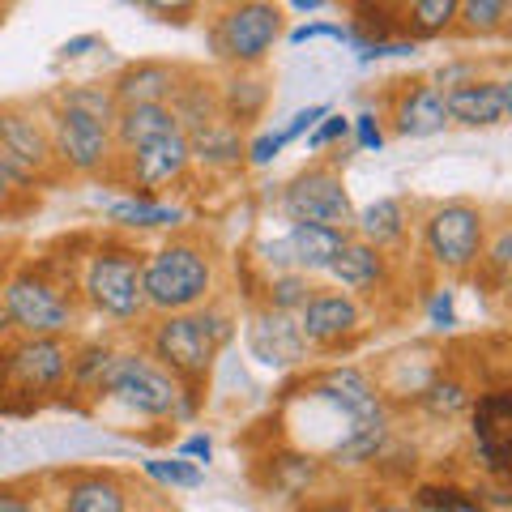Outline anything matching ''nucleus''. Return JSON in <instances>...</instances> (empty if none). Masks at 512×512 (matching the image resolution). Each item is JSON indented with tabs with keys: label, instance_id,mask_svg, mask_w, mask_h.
Segmentation results:
<instances>
[{
	"label": "nucleus",
	"instance_id": "1",
	"mask_svg": "<svg viewBox=\"0 0 512 512\" xmlns=\"http://www.w3.org/2000/svg\"><path fill=\"white\" fill-rule=\"evenodd\" d=\"M141 291H146V308L163 316L197 312L214 291L210 252L201 244H192V239H171V244L146 256V265H141Z\"/></svg>",
	"mask_w": 512,
	"mask_h": 512
},
{
	"label": "nucleus",
	"instance_id": "2",
	"mask_svg": "<svg viewBox=\"0 0 512 512\" xmlns=\"http://www.w3.org/2000/svg\"><path fill=\"white\" fill-rule=\"evenodd\" d=\"M227 320L218 312H175L163 316L150 333L154 363L167 367L175 380H201L214 367L218 346L227 342Z\"/></svg>",
	"mask_w": 512,
	"mask_h": 512
},
{
	"label": "nucleus",
	"instance_id": "3",
	"mask_svg": "<svg viewBox=\"0 0 512 512\" xmlns=\"http://www.w3.org/2000/svg\"><path fill=\"white\" fill-rule=\"evenodd\" d=\"M99 393L116 397L120 406L146 414V419H180L188 410L184 384L146 355H111L107 372L99 380Z\"/></svg>",
	"mask_w": 512,
	"mask_h": 512
},
{
	"label": "nucleus",
	"instance_id": "4",
	"mask_svg": "<svg viewBox=\"0 0 512 512\" xmlns=\"http://www.w3.org/2000/svg\"><path fill=\"white\" fill-rule=\"evenodd\" d=\"M0 312H5L9 329H18L22 338H64L77 316L73 299L52 278L35 274V269H22V274H13L5 282Z\"/></svg>",
	"mask_w": 512,
	"mask_h": 512
},
{
	"label": "nucleus",
	"instance_id": "5",
	"mask_svg": "<svg viewBox=\"0 0 512 512\" xmlns=\"http://www.w3.org/2000/svg\"><path fill=\"white\" fill-rule=\"evenodd\" d=\"M141 265L146 256L133 252V248H99L86 265V278H82V291L90 299V308L107 316V320H137L146 312V291H141Z\"/></svg>",
	"mask_w": 512,
	"mask_h": 512
},
{
	"label": "nucleus",
	"instance_id": "6",
	"mask_svg": "<svg viewBox=\"0 0 512 512\" xmlns=\"http://www.w3.org/2000/svg\"><path fill=\"white\" fill-rule=\"evenodd\" d=\"M423 248L448 274H470L487 252V214L470 201H444L423 218Z\"/></svg>",
	"mask_w": 512,
	"mask_h": 512
},
{
	"label": "nucleus",
	"instance_id": "7",
	"mask_svg": "<svg viewBox=\"0 0 512 512\" xmlns=\"http://www.w3.org/2000/svg\"><path fill=\"white\" fill-rule=\"evenodd\" d=\"M282 214L308 227H329V231H346L355 227V201L346 192V180L329 163H316L308 171H299L291 184L282 188Z\"/></svg>",
	"mask_w": 512,
	"mask_h": 512
},
{
	"label": "nucleus",
	"instance_id": "8",
	"mask_svg": "<svg viewBox=\"0 0 512 512\" xmlns=\"http://www.w3.org/2000/svg\"><path fill=\"white\" fill-rule=\"evenodd\" d=\"M282 39V9L265 5V0H244V5L222 9V18L210 30V43L222 60H231L235 69H256L274 43Z\"/></svg>",
	"mask_w": 512,
	"mask_h": 512
},
{
	"label": "nucleus",
	"instance_id": "9",
	"mask_svg": "<svg viewBox=\"0 0 512 512\" xmlns=\"http://www.w3.org/2000/svg\"><path fill=\"white\" fill-rule=\"evenodd\" d=\"M0 163H5V171L26 188L47 180L56 167L52 128L22 103L0 107Z\"/></svg>",
	"mask_w": 512,
	"mask_h": 512
},
{
	"label": "nucleus",
	"instance_id": "10",
	"mask_svg": "<svg viewBox=\"0 0 512 512\" xmlns=\"http://www.w3.org/2000/svg\"><path fill=\"white\" fill-rule=\"evenodd\" d=\"M73 350L64 338H13L0 355V376L22 393H47L69 380Z\"/></svg>",
	"mask_w": 512,
	"mask_h": 512
},
{
	"label": "nucleus",
	"instance_id": "11",
	"mask_svg": "<svg viewBox=\"0 0 512 512\" xmlns=\"http://www.w3.org/2000/svg\"><path fill=\"white\" fill-rule=\"evenodd\" d=\"M52 150H56V163L69 171V175H99L111 167L116 158V141H111V128L90 120V116H77V111H52Z\"/></svg>",
	"mask_w": 512,
	"mask_h": 512
},
{
	"label": "nucleus",
	"instance_id": "12",
	"mask_svg": "<svg viewBox=\"0 0 512 512\" xmlns=\"http://www.w3.org/2000/svg\"><path fill=\"white\" fill-rule=\"evenodd\" d=\"M312 393L325 397V402H333V410H338L342 419L350 423L346 436H359V431L384 427V402H380L376 384L367 380L359 367H329V372L316 376ZM346 436H342V440H346Z\"/></svg>",
	"mask_w": 512,
	"mask_h": 512
},
{
	"label": "nucleus",
	"instance_id": "13",
	"mask_svg": "<svg viewBox=\"0 0 512 512\" xmlns=\"http://www.w3.org/2000/svg\"><path fill=\"white\" fill-rule=\"evenodd\" d=\"M188 167H192V154H188V137L184 133L154 137V141H146V146H137V150L124 154L128 184L141 188V192H154V188H163V184L184 180Z\"/></svg>",
	"mask_w": 512,
	"mask_h": 512
},
{
	"label": "nucleus",
	"instance_id": "14",
	"mask_svg": "<svg viewBox=\"0 0 512 512\" xmlns=\"http://www.w3.org/2000/svg\"><path fill=\"white\" fill-rule=\"evenodd\" d=\"M444 94V116L448 124H466V128H491L504 124L512 111V86L500 77H483V82H457L440 90Z\"/></svg>",
	"mask_w": 512,
	"mask_h": 512
},
{
	"label": "nucleus",
	"instance_id": "15",
	"mask_svg": "<svg viewBox=\"0 0 512 512\" xmlns=\"http://www.w3.org/2000/svg\"><path fill=\"white\" fill-rule=\"evenodd\" d=\"M299 333L308 346H338L359 329V303L342 291H312V299L299 308Z\"/></svg>",
	"mask_w": 512,
	"mask_h": 512
},
{
	"label": "nucleus",
	"instance_id": "16",
	"mask_svg": "<svg viewBox=\"0 0 512 512\" xmlns=\"http://www.w3.org/2000/svg\"><path fill=\"white\" fill-rule=\"evenodd\" d=\"M248 350L269 367H295L308 359V342L299 333V320L291 312L261 308L248 325Z\"/></svg>",
	"mask_w": 512,
	"mask_h": 512
},
{
	"label": "nucleus",
	"instance_id": "17",
	"mask_svg": "<svg viewBox=\"0 0 512 512\" xmlns=\"http://www.w3.org/2000/svg\"><path fill=\"white\" fill-rule=\"evenodd\" d=\"M474 444L483 457L487 474L504 478L508 474V453H512V402L504 389H491L478 397L474 406Z\"/></svg>",
	"mask_w": 512,
	"mask_h": 512
},
{
	"label": "nucleus",
	"instance_id": "18",
	"mask_svg": "<svg viewBox=\"0 0 512 512\" xmlns=\"http://www.w3.org/2000/svg\"><path fill=\"white\" fill-rule=\"evenodd\" d=\"M175 86H180V73L163 60H137L128 69L116 73L111 94H116V107H150V103H171Z\"/></svg>",
	"mask_w": 512,
	"mask_h": 512
},
{
	"label": "nucleus",
	"instance_id": "19",
	"mask_svg": "<svg viewBox=\"0 0 512 512\" xmlns=\"http://www.w3.org/2000/svg\"><path fill=\"white\" fill-rule=\"evenodd\" d=\"M346 231H329V227H308V222H295L291 235H286V252H291V269L295 274H329V265L342 256L346 248Z\"/></svg>",
	"mask_w": 512,
	"mask_h": 512
},
{
	"label": "nucleus",
	"instance_id": "20",
	"mask_svg": "<svg viewBox=\"0 0 512 512\" xmlns=\"http://www.w3.org/2000/svg\"><path fill=\"white\" fill-rule=\"evenodd\" d=\"M333 282L342 286V295H363V291H376V286L384 282V274H389V261H384V252L363 244V239H346L342 256L329 265Z\"/></svg>",
	"mask_w": 512,
	"mask_h": 512
},
{
	"label": "nucleus",
	"instance_id": "21",
	"mask_svg": "<svg viewBox=\"0 0 512 512\" xmlns=\"http://www.w3.org/2000/svg\"><path fill=\"white\" fill-rule=\"evenodd\" d=\"M448 124L444 116V94L436 86H406L393 107V128L402 137H431Z\"/></svg>",
	"mask_w": 512,
	"mask_h": 512
},
{
	"label": "nucleus",
	"instance_id": "22",
	"mask_svg": "<svg viewBox=\"0 0 512 512\" xmlns=\"http://www.w3.org/2000/svg\"><path fill=\"white\" fill-rule=\"evenodd\" d=\"M167 133H180V124H175L167 103L120 107L116 124H111V141H116V150H124V154L137 150V146H146V141H154V137H167Z\"/></svg>",
	"mask_w": 512,
	"mask_h": 512
},
{
	"label": "nucleus",
	"instance_id": "23",
	"mask_svg": "<svg viewBox=\"0 0 512 512\" xmlns=\"http://www.w3.org/2000/svg\"><path fill=\"white\" fill-rule=\"evenodd\" d=\"M64 512H128V491L116 474H82L64 487Z\"/></svg>",
	"mask_w": 512,
	"mask_h": 512
},
{
	"label": "nucleus",
	"instance_id": "24",
	"mask_svg": "<svg viewBox=\"0 0 512 512\" xmlns=\"http://www.w3.org/2000/svg\"><path fill=\"white\" fill-rule=\"evenodd\" d=\"M350 231H359L363 244H372V248H389V244H402L406 239V210H402V201L397 197H380L372 205H363V210H355V227Z\"/></svg>",
	"mask_w": 512,
	"mask_h": 512
},
{
	"label": "nucleus",
	"instance_id": "25",
	"mask_svg": "<svg viewBox=\"0 0 512 512\" xmlns=\"http://www.w3.org/2000/svg\"><path fill=\"white\" fill-rule=\"evenodd\" d=\"M188 154L205 167H235V163H244V137H239L235 124L214 120L197 128V133H188Z\"/></svg>",
	"mask_w": 512,
	"mask_h": 512
},
{
	"label": "nucleus",
	"instance_id": "26",
	"mask_svg": "<svg viewBox=\"0 0 512 512\" xmlns=\"http://www.w3.org/2000/svg\"><path fill=\"white\" fill-rule=\"evenodd\" d=\"M107 218L120 222V227H133V231H150V227H175L184 218L180 205H167V201H150V197H124V201H111L107 205Z\"/></svg>",
	"mask_w": 512,
	"mask_h": 512
},
{
	"label": "nucleus",
	"instance_id": "27",
	"mask_svg": "<svg viewBox=\"0 0 512 512\" xmlns=\"http://www.w3.org/2000/svg\"><path fill=\"white\" fill-rule=\"evenodd\" d=\"M56 107L60 111H77V116H90L99 124H116V94H111V86H99V82H82V86H64L56 94Z\"/></svg>",
	"mask_w": 512,
	"mask_h": 512
},
{
	"label": "nucleus",
	"instance_id": "28",
	"mask_svg": "<svg viewBox=\"0 0 512 512\" xmlns=\"http://www.w3.org/2000/svg\"><path fill=\"white\" fill-rule=\"evenodd\" d=\"M466 35H495V30L508 26V5L500 0H466V5H457V22Z\"/></svg>",
	"mask_w": 512,
	"mask_h": 512
},
{
	"label": "nucleus",
	"instance_id": "29",
	"mask_svg": "<svg viewBox=\"0 0 512 512\" xmlns=\"http://www.w3.org/2000/svg\"><path fill=\"white\" fill-rule=\"evenodd\" d=\"M457 22V0H414L406 9V26L414 35H444Z\"/></svg>",
	"mask_w": 512,
	"mask_h": 512
},
{
	"label": "nucleus",
	"instance_id": "30",
	"mask_svg": "<svg viewBox=\"0 0 512 512\" xmlns=\"http://www.w3.org/2000/svg\"><path fill=\"white\" fill-rule=\"evenodd\" d=\"M466 406H470V393L461 380H431L423 393V410L431 419H457Z\"/></svg>",
	"mask_w": 512,
	"mask_h": 512
},
{
	"label": "nucleus",
	"instance_id": "31",
	"mask_svg": "<svg viewBox=\"0 0 512 512\" xmlns=\"http://www.w3.org/2000/svg\"><path fill=\"white\" fill-rule=\"evenodd\" d=\"M312 291H316V286L303 274H295V269H291V274H278L274 282H269V308L299 316V308L312 299Z\"/></svg>",
	"mask_w": 512,
	"mask_h": 512
},
{
	"label": "nucleus",
	"instance_id": "32",
	"mask_svg": "<svg viewBox=\"0 0 512 512\" xmlns=\"http://www.w3.org/2000/svg\"><path fill=\"white\" fill-rule=\"evenodd\" d=\"M419 508L427 512H487L483 500H474L470 491H461V487H419Z\"/></svg>",
	"mask_w": 512,
	"mask_h": 512
},
{
	"label": "nucleus",
	"instance_id": "33",
	"mask_svg": "<svg viewBox=\"0 0 512 512\" xmlns=\"http://www.w3.org/2000/svg\"><path fill=\"white\" fill-rule=\"evenodd\" d=\"M146 474L158 478V483H167V487H197L201 483L197 461H184V457H175V461H146Z\"/></svg>",
	"mask_w": 512,
	"mask_h": 512
},
{
	"label": "nucleus",
	"instance_id": "34",
	"mask_svg": "<svg viewBox=\"0 0 512 512\" xmlns=\"http://www.w3.org/2000/svg\"><path fill=\"white\" fill-rule=\"evenodd\" d=\"M26 192H30V188L13 180V175L5 171V163H0V218H9V214H18V210H22V205L30 201Z\"/></svg>",
	"mask_w": 512,
	"mask_h": 512
},
{
	"label": "nucleus",
	"instance_id": "35",
	"mask_svg": "<svg viewBox=\"0 0 512 512\" xmlns=\"http://www.w3.org/2000/svg\"><path fill=\"white\" fill-rule=\"evenodd\" d=\"M325 116H329V107H325V103L295 111V120H291V124H286L282 133H278V137H282V146H286V141H295V137H303V133H308V128H316V124L325 120Z\"/></svg>",
	"mask_w": 512,
	"mask_h": 512
},
{
	"label": "nucleus",
	"instance_id": "36",
	"mask_svg": "<svg viewBox=\"0 0 512 512\" xmlns=\"http://www.w3.org/2000/svg\"><path fill=\"white\" fill-rule=\"evenodd\" d=\"M346 133H350V120H346V116H333V111H329V116H325V124H320L316 133L308 137V146H312V150H325L329 141H342Z\"/></svg>",
	"mask_w": 512,
	"mask_h": 512
},
{
	"label": "nucleus",
	"instance_id": "37",
	"mask_svg": "<svg viewBox=\"0 0 512 512\" xmlns=\"http://www.w3.org/2000/svg\"><path fill=\"white\" fill-rule=\"evenodd\" d=\"M244 154H248V163H256V167L274 163V158L282 154V137H278V133H261V137L252 141V146H244Z\"/></svg>",
	"mask_w": 512,
	"mask_h": 512
},
{
	"label": "nucleus",
	"instance_id": "38",
	"mask_svg": "<svg viewBox=\"0 0 512 512\" xmlns=\"http://www.w3.org/2000/svg\"><path fill=\"white\" fill-rule=\"evenodd\" d=\"M355 137H359V146L363 150H380L384 146V133H380V124H376V116H355Z\"/></svg>",
	"mask_w": 512,
	"mask_h": 512
},
{
	"label": "nucleus",
	"instance_id": "39",
	"mask_svg": "<svg viewBox=\"0 0 512 512\" xmlns=\"http://www.w3.org/2000/svg\"><path fill=\"white\" fill-rule=\"evenodd\" d=\"M431 325L453 329V295L448 291H436V299H431Z\"/></svg>",
	"mask_w": 512,
	"mask_h": 512
},
{
	"label": "nucleus",
	"instance_id": "40",
	"mask_svg": "<svg viewBox=\"0 0 512 512\" xmlns=\"http://www.w3.org/2000/svg\"><path fill=\"white\" fill-rule=\"evenodd\" d=\"M0 512H35V500L18 487H0Z\"/></svg>",
	"mask_w": 512,
	"mask_h": 512
},
{
	"label": "nucleus",
	"instance_id": "41",
	"mask_svg": "<svg viewBox=\"0 0 512 512\" xmlns=\"http://www.w3.org/2000/svg\"><path fill=\"white\" fill-rule=\"evenodd\" d=\"M508 248H512V235H508V227L495 235V248L491 252H483V256H491V265L495 269H508Z\"/></svg>",
	"mask_w": 512,
	"mask_h": 512
},
{
	"label": "nucleus",
	"instance_id": "42",
	"mask_svg": "<svg viewBox=\"0 0 512 512\" xmlns=\"http://www.w3.org/2000/svg\"><path fill=\"white\" fill-rule=\"evenodd\" d=\"M320 35L342 39V30L338 26H299V30H291V43H308V39H320Z\"/></svg>",
	"mask_w": 512,
	"mask_h": 512
},
{
	"label": "nucleus",
	"instance_id": "43",
	"mask_svg": "<svg viewBox=\"0 0 512 512\" xmlns=\"http://www.w3.org/2000/svg\"><path fill=\"white\" fill-rule=\"evenodd\" d=\"M180 453H184V457H201V461H210V457H214V444H210V436H192V440H184Z\"/></svg>",
	"mask_w": 512,
	"mask_h": 512
},
{
	"label": "nucleus",
	"instance_id": "44",
	"mask_svg": "<svg viewBox=\"0 0 512 512\" xmlns=\"http://www.w3.org/2000/svg\"><path fill=\"white\" fill-rule=\"evenodd\" d=\"M86 47H99V39H94V35H82V39H69V43H64V47H60V56H64V60H73V56H86Z\"/></svg>",
	"mask_w": 512,
	"mask_h": 512
},
{
	"label": "nucleus",
	"instance_id": "45",
	"mask_svg": "<svg viewBox=\"0 0 512 512\" xmlns=\"http://www.w3.org/2000/svg\"><path fill=\"white\" fill-rule=\"evenodd\" d=\"M291 9H295V13H316V9H320V0H295Z\"/></svg>",
	"mask_w": 512,
	"mask_h": 512
},
{
	"label": "nucleus",
	"instance_id": "46",
	"mask_svg": "<svg viewBox=\"0 0 512 512\" xmlns=\"http://www.w3.org/2000/svg\"><path fill=\"white\" fill-rule=\"evenodd\" d=\"M312 512H355V508H346V504H320V508H312Z\"/></svg>",
	"mask_w": 512,
	"mask_h": 512
},
{
	"label": "nucleus",
	"instance_id": "47",
	"mask_svg": "<svg viewBox=\"0 0 512 512\" xmlns=\"http://www.w3.org/2000/svg\"><path fill=\"white\" fill-rule=\"evenodd\" d=\"M376 512H410V508H397V504H389V508H376Z\"/></svg>",
	"mask_w": 512,
	"mask_h": 512
},
{
	"label": "nucleus",
	"instance_id": "48",
	"mask_svg": "<svg viewBox=\"0 0 512 512\" xmlns=\"http://www.w3.org/2000/svg\"><path fill=\"white\" fill-rule=\"evenodd\" d=\"M146 512H171V508H146Z\"/></svg>",
	"mask_w": 512,
	"mask_h": 512
},
{
	"label": "nucleus",
	"instance_id": "49",
	"mask_svg": "<svg viewBox=\"0 0 512 512\" xmlns=\"http://www.w3.org/2000/svg\"><path fill=\"white\" fill-rule=\"evenodd\" d=\"M0 13H5V9H0Z\"/></svg>",
	"mask_w": 512,
	"mask_h": 512
}]
</instances>
